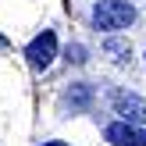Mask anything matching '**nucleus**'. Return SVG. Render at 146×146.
Segmentation results:
<instances>
[{
	"label": "nucleus",
	"instance_id": "423d86ee",
	"mask_svg": "<svg viewBox=\"0 0 146 146\" xmlns=\"http://www.w3.org/2000/svg\"><path fill=\"white\" fill-rule=\"evenodd\" d=\"M68 57H71L75 64H82V61H86V46H68Z\"/></svg>",
	"mask_w": 146,
	"mask_h": 146
},
{
	"label": "nucleus",
	"instance_id": "20e7f679",
	"mask_svg": "<svg viewBox=\"0 0 146 146\" xmlns=\"http://www.w3.org/2000/svg\"><path fill=\"white\" fill-rule=\"evenodd\" d=\"M107 143L114 146H146V132L135 125H125V121H114V125H107Z\"/></svg>",
	"mask_w": 146,
	"mask_h": 146
},
{
	"label": "nucleus",
	"instance_id": "0eeeda50",
	"mask_svg": "<svg viewBox=\"0 0 146 146\" xmlns=\"http://www.w3.org/2000/svg\"><path fill=\"white\" fill-rule=\"evenodd\" d=\"M46 146H68V143H46Z\"/></svg>",
	"mask_w": 146,
	"mask_h": 146
},
{
	"label": "nucleus",
	"instance_id": "39448f33",
	"mask_svg": "<svg viewBox=\"0 0 146 146\" xmlns=\"http://www.w3.org/2000/svg\"><path fill=\"white\" fill-rule=\"evenodd\" d=\"M104 50H107V54H114L118 61H125V57H128V43H121V39H111Z\"/></svg>",
	"mask_w": 146,
	"mask_h": 146
},
{
	"label": "nucleus",
	"instance_id": "7ed1b4c3",
	"mask_svg": "<svg viewBox=\"0 0 146 146\" xmlns=\"http://www.w3.org/2000/svg\"><path fill=\"white\" fill-rule=\"evenodd\" d=\"M114 111L125 118V125H135L139 128L146 121V100L135 96V93H114Z\"/></svg>",
	"mask_w": 146,
	"mask_h": 146
},
{
	"label": "nucleus",
	"instance_id": "f03ea898",
	"mask_svg": "<svg viewBox=\"0 0 146 146\" xmlns=\"http://www.w3.org/2000/svg\"><path fill=\"white\" fill-rule=\"evenodd\" d=\"M25 57H29L32 68H50L54 57H57V36L50 32V29H46V32H39V36L25 46Z\"/></svg>",
	"mask_w": 146,
	"mask_h": 146
},
{
	"label": "nucleus",
	"instance_id": "f257e3e1",
	"mask_svg": "<svg viewBox=\"0 0 146 146\" xmlns=\"http://www.w3.org/2000/svg\"><path fill=\"white\" fill-rule=\"evenodd\" d=\"M135 21V7L128 0H100L93 7V25L104 32H121Z\"/></svg>",
	"mask_w": 146,
	"mask_h": 146
}]
</instances>
